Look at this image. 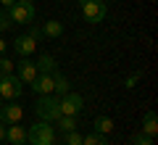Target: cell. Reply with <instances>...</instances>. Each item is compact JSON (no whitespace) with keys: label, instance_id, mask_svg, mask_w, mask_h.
Here are the masks:
<instances>
[{"label":"cell","instance_id":"cell-10","mask_svg":"<svg viewBox=\"0 0 158 145\" xmlns=\"http://www.w3.org/2000/svg\"><path fill=\"white\" fill-rule=\"evenodd\" d=\"M29 87L34 95H53V74H37Z\"/></svg>","mask_w":158,"mask_h":145},{"label":"cell","instance_id":"cell-27","mask_svg":"<svg viewBox=\"0 0 158 145\" xmlns=\"http://www.w3.org/2000/svg\"><path fill=\"white\" fill-rule=\"evenodd\" d=\"M13 3H16V0H0V6H3V8H11Z\"/></svg>","mask_w":158,"mask_h":145},{"label":"cell","instance_id":"cell-19","mask_svg":"<svg viewBox=\"0 0 158 145\" xmlns=\"http://www.w3.org/2000/svg\"><path fill=\"white\" fill-rule=\"evenodd\" d=\"M63 145H82V134H79L77 129L66 132V134H63Z\"/></svg>","mask_w":158,"mask_h":145},{"label":"cell","instance_id":"cell-28","mask_svg":"<svg viewBox=\"0 0 158 145\" xmlns=\"http://www.w3.org/2000/svg\"><path fill=\"white\" fill-rule=\"evenodd\" d=\"M16 3H27V6H34V0H16Z\"/></svg>","mask_w":158,"mask_h":145},{"label":"cell","instance_id":"cell-21","mask_svg":"<svg viewBox=\"0 0 158 145\" xmlns=\"http://www.w3.org/2000/svg\"><path fill=\"white\" fill-rule=\"evenodd\" d=\"M140 79H142V71H132L129 77L124 79V87H127V90H135V87H137V82H140Z\"/></svg>","mask_w":158,"mask_h":145},{"label":"cell","instance_id":"cell-1","mask_svg":"<svg viewBox=\"0 0 158 145\" xmlns=\"http://www.w3.org/2000/svg\"><path fill=\"white\" fill-rule=\"evenodd\" d=\"M27 143L29 145H56L58 143V132L53 127V122H34L27 127Z\"/></svg>","mask_w":158,"mask_h":145},{"label":"cell","instance_id":"cell-18","mask_svg":"<svg viewBox=\"0 0 158 145\" xmlns=\"http://www.w3.org/2000/svg\"><path fill=\"white\" fill-rule=\"evenodd\" d=\"M82 145H108V140L100 132H90V134H82Z\"/></svg>","mask_w":158,"mask_h":145},{"label":"cell","instance_id":"cell-15","mask_svg":"<svg viewBox=\"0 0 158 145\" xmlns=\"http://www.w3.org/2000/svg\"><path fill=\"white\" fill-rule=\"evenodd\" d=\"M61 34H63V24L61 21H45L42 24V37L56 40V37H61Z\"/></svg>","mask_w":158,"mask_h":145},{"label":"cell","instance_id":"cell-4","mask_svg":"<svg viewBox=\"0 0 158 145\" xmlns=\"http://www.w3.org/2000/svg\"><path fill=\"white\" fill-rule=\"evenodd\" d=\"M8 16H11V21L16 24H34V19H37V8L34 6H27V3H13L11 8H6Z\"/></svg>","mask_w":158,"mask_h":145},{"label":"cell","instance_id":"cell-26","mask_svg":"<svg viewBox=\"0 0 158 145\" xmlns=\"http://www.w3.org/2000/svg\"><path fill=\"white\" fill-rule=\"evenodd\" d=\"M3 140H6V124L0 122V143H3Z\"/></svg>","mask_w":158,"mask_h":145},{"label":"cell","instance_id":"cell-14","mask_svg":"<svg viewBox=\"0 0 158 145\" xmlns=\"http://www.w3.org/2000/svg\"><path fill=\"white\" fill-rule=\"evenodd\" d=\"M69 90H71L69 79L63 77L61 71H53V95H58V98H61V95H66Z\"/></svg>","mask_w":158,"mask_h":145},{"label":"cell","instance_id":"cell-23","mask_svg":"<svg viewBox=\"0 0 158 145\" xmlns=\"http://www.w3.org/2000/svg\"><path fill=\"white\" fill-rule=\"evenodd\" d=\"M11 27H13V21L8 16V11H0V32H8Z\"/></svg>","mask_w":158,"mask_h":145},{"label":"cell","instance_id":"cell-25","mask_svg":"<svg viewBox=\"0 0 158 145\" xmlns=\"http://www.w3.org/2000/svg\"><path fill=\"white\" fill-rule=\"evenodd\" d=\"M6 50H8V42L0 37V56H6Z\"/></svg>","mask_w":158,"mask_h":145},{"label":"cell","instance_id":"cell-30","mask_svg":"<svg viewBox=\"0 0 158 145\" xmlns=\"http://www.w3.org/2000/svg\"><path fill=\"white\" fill-rule=\"evenodd\" d=\"M0 106H3V100H0Z\"/></svg>","mask_w":158,"mask_h":145},{"label":"cell","instance_id":"cell-22","mask_svg":"<svg viewBox=\"0 0 158 145\" xmlns=\"http://www.w3.org/2000/svg\"><path fill=\"white\" fill-rule=\"evenodd\" d=\"M132 145H156V143H153V137H148V134L137 132L135 137H132Z\"/></svg>","mask_w":158,"mask_h":145},{"label":"cell","instance_id":"cell-12","mask_svg":"<svg viewBox=\"0 0 158 145\" xmlns=\"http://www.w3.org/2000/svg\"><path fill=\"white\" fill-rule=\"evenodd\" d=\"M142 134H148V137H156L158 134V116L156 111H145V116H142Z\"/></svg>","mask_w":158,"mask_h":145},{"label":"cell","instance_id":"cell-6","mask_svg":"<svg viewBox=\"0 0 158 145\" xmlns=\"http://www.w3.org/2000/svg\"><path fill=\"white\" fill-rule=\"evenodd\" d=\"M58 108H61V116H77V113L85 108V98L79 92H71V90H69L66 95H61Z\"/></svg>","mask_w":158,"mask_h":145},{"label":"cell","instance_id":"cell-2","mask_svg":"<svg viewBox=\"0 0 158 145\" xmlns=\"http://www.w3.org/2000/svg\"><path fill=\"white\" fill-rule=\"evenodd\" d=\"M58 103H61L58 95H37V103H34V113H37V119H42V122H56V119L61 116Z\"/></svg>","mask_w":158,"mask_h":145},{"label":"cell","instance_id":"cell-31","mask_svg":"<svg viewBox=\"0 0 158 145\" xmlns=\"http://www.w3.org/2000/svg\"><path fill=\"white\" fill-rule=\"evenodd\" d=\"M0 79H3V74H0Z\"/></svg>","mask_w":158,"mask_h":145},{"label":"cell","instance_id":"cell-13","mask_svg":"<svg viewBox=\"0 0 158 145\" xmlns=\"http://www.w3.org/2000/svg\"><path fill=\"white\" fill-rule=\"evenodd\" d=\"M34 66H37V74H53L58 71V63L53 56H40L37 61H34Z\"/></svg>","mask_w":158,"mask_h":145},{"label":"cell","instance_id":"cell-17","mask_svg":"<svg viewBox=\"0 0 158 145\" xmlns=\"http://www.w3.org/2000/svg\"><path fill=\"white\" fill-rule=\"evenodd\" d=\"M95 132H100V134L113 132V119L111 116H98L95 119Z\"/></svg>","mask_w":158,"mask_h":145},{"label":"cell","instance_id":"cell-11","mask_svg":"<svg viewBox=\"0 0 158 145\" xmlns=\"http://www.w3.org/2000/svg\"><path fill=\"white\" fill-rule=\"evenodd\" d=\"M6 140L11 145H24L27 143V127H21V122L19 124H8L6 127Z\"/></svg>","mask_w":158,"mask_h":145},{"label":"cell","instance_id":"cell-29","mask_svg":"<svg viewBox=\"0 0 158 145\" xmlns=\"http://www.w3.org/2000/svg\"><path fill=\"white\" fill-rule=\"evenodd\" d=\"M100 3H113V0H100Z\"/></svg>","mask_w":158,"mask_h":145},{"label":"cell","instance_id":"cell-7","mask_svg":"<svg viewBox=\"0 0 158 145\" xmlns=\"http://www.w3.org/2000/svg\"><path fill=\"white\" fill-rule=\"evenodd\" d=\"M24 119V108L19 106L16 100H8V103H3V106H0V122L6 124H19Z\"/></svg>","mask_w":158,"mask_h":145},{"label":"cell","instance_id":"cell-5","mask_svg":"<svg viewBox=\"0 0 158 145\" xmlns=\"http://www.w3.org/2000/svg\"><path fill=\"white\" fill-rule=\"evenodd\" d=\"M82 16H85V21H90V24L106 21V16H108L106 3H100V0H82Z\"/></svg>","mask_w":158,"mask_h":145},{"label":"cell","instance_id":"cell-3","mask_svg":"<svg viewBox=\"0 0 158 145\" xmlns=\"http://www.w3.org/2000/svg\"><path fill=\"white\" fill-rule=\"evenodd\" d=\"M21 79L16 77V71L13 74H3V79H0V100H19L24 92L21 87Z\"/></svg>","mask_w":158,"mask_h":145},{"label":"cell","instance_id":"cell-24","mask_svg":"<svg viewBox=\"0 0 158 145\" xmlns=\"http://www.w3.org/2000/svg\"><path fill=\"white\" fill-rule=\"evenodd\" d=\"M29 37H34V40H40V37H42V29H40V27H34V24H29Z\"/></svg>","mask_w":158,"mask_h":145},{"label":"cell","instance_id":"cell-16","mask_svg":"<svg viewBox=\"0 0 158 145\" xmlns=\"http://www.w3.org/2000/svg\"><path fill=\"white\" fill-rule=\"evenodd\" d=\"M56 127L61 129L63 134L71 132V129H77V116H58V119H56Z\"/></svg>","mask_w":158,"mask_h":145},{"label":"cell","instance_id":"cell-9","mask_svg":"<svg viewBox=\"0 0 158 145\" xmlns=\"http://www.w3.org/2000/svg\"><path fill=\"white\" fill-rule=\"evenodd\" d=\"M13 48H16V53H19L21 58H29L34 50H37V40L29 37V34H19L16 42H13Z\"/></svg>","mask_w":158,"mask_h":145},{"label":"cell","instance_id":"cell-20","mask_svg":"<svg viewBox=\"0 0 158 145\" xmlns=\"http://www.w3.org/2000/svg\"><path fill=\"white\" fill-rule=\"evenodd\" d=\"M13 71H16V63H13L11 58L0 56V74H13Z\"/></svg>","mask_w":158,"mask_h":145},{"label":"cell","instance_id":"cell-8","mask_svg":"<svg viewBox=\"0 0 158 145\" xmlns=\"http://www.w3.org/2000/svg\"><path fill=\"white\" fill-rule=\"evenodd\" d=\"M16 77L21 79L24 84H32L34 77H37V66H34V61H29V58L19 61V63H16Z\"/></svg>","mask_w":158,"mask_h":145}]
</instances>
